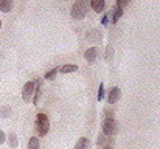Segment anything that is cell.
<instances>
[{"mask_svg": "<svg viewBox=\"0 0 160 149\" xmlns=\"http://www.w3.org/2000/svg\"><path fill=\"white\" fill-rule=\"evenodd\" d=\"M118 134V123L117 120L112 117H104L103 120V135L104 137H112Z\"/></svg>", "mask_w": 160, "mask_h": 149, "instance_id": "obj_1", "label": "cell"}, {"mask_svg": "<svg viewBox=\"0 0 160 149\" xmlns=\"http://www.w3.org/2000/svg\"><path fill=\"white\" fill-rule=\"evenodd\" d=\"M36 131L41 137H45L50 131V121H48V117L45 113H38L36 117Z\"/></svg>", "mask_w": 160, "mask_h": 149, "instance_id": "obj_2", "label": "cell"}, {"mask_svg": "<svg viewBox=\"0 0 160 149\" xmlns=\"http://www.w3.org/2000/svg\"><path fill=\"white\" fill-rule=\"evenodd\" d=\"M86 11H87V3L84 0H78L72 6V17L76 20H81L86 17Z\"/></svg>", "mask_w": 160, "mask_h": 149, "instance_id": "obj_3", "label": "cell"}, {"mask_svg": "<svg viewBox=\"0 0 160 149\" xmlns=\"http://www.w3.org/2000/svg\"><path fill=\"white\" fill-rule=\"evenodd\" d=\"M34 92H36V81H28L25 86H23V90H22V98L25 102H31L34 98Z\"/></svg>", "mask_w": 160, "mask_h": 149, "instance_id": "obj_4", "label": "cell"}, {"mask_svg": "<svg viewBox=\"0 0 160 149\" xmlns=\"http://www.w3.org/2000/svg\"><path fill=\"white\" fill-rule=\"evenodd\" d=\"M120 98H121V90H120L118 87H112V89H110V92H109V95H107V101H109V104H115Z\"/></svg>", "mask_w": 160, "mask_h": 149, "instance_id": "obj_5", "label": "cell"}, {"mask_svg": "<svg viewBox=\"0 0 160 149\" xmlns=\"http://www.w3.org/2000/svg\"><path fill=\"white\" fill-rule=\"evenodd\" d=\"M97 56H98V50L95 48V47H90V48L86 50V53H84V57L92 64V62H95V59H97Z\"/></svg>", "mask_w": 160, "mask_h": 149, "instance_id": "obj_6", "label": "cell"}, {"mask_svg": "<svg viewBox=\"0 0 160 149\" xmlns=\"http://www.w3.org/2000/svg\"><path fill=\"white\" fill-rule=\"evenodd\" d=\"M90 6H92V9L95 12H103V9L106 8V2L104 0H92Z\"/></svg>", "mask_w": 160, "mask_h": 149, "instance_id": "obj_7", "label": "cell"}, {"mask_svg": "<svg viewBox=\"0 0 160 149\" xmlns=\"http://www.w3.org/2000/svg\"><path fill=\"white\" fill-rule=\"evenodd\" d=\"M101 37H103V34H101L100 30H90V31L87 33V39H89L90 42H100Z\"/></svg>", "mask_w": 160, "mask_h": 149, "instance_id": "obj_8", "label": "cell"}, {"mask_svg": "<svg viewBox=\"0 0 160 149\" xmlns=\"http://www.w3.org/2000/svg\"><path fill=\"white\" fill-rule=\"evenodd\" d=\"M12 6H14L12 0H0V11L2 12H9L12 9Z\"/></svg>", "mask_w": 160, "mask_h": 149, "instance_id": "obj_9", "label": "cell"}, {"mask_svg": "<svg viewBox=\"0 0 160 149\" xmlns=\"http://www.w3.org/2000/svg\"><path fill=\"white\" fill-rule=\"evenodd\" d=\"M41 95H42V82L41 81H36V92H34V98H33V104L34 106L39 102Z\"/></svg>", "mask_w": 160, "mask_h": 149, "instance_id": "obj_10", "label": "cell"}, {"mask_svg": "<svg viewBox=\"0 0 160 149\" xmlns=\"http://www.w3.org/2000/svg\"><path fill=\"white\" fill-rule=\"evenodd\" d=\"M8 143H9V148H11V149H16V148H17V145H19V140H17V135H16L14 132H11V134L8 135Z\"/></svg>", "mask_w": 160, "mask_h": 149, "instance_id": "obj_11", "label": "cell"}, {"mask_svg": "<svg viewBox=\"0 0 160 149\" xmlns=\"http://www.w3.org/2000/svg\"><path fill=\"white\" fill-rule=\"evenodd\" d=\"M87 148H89V140L86 137H81L76 142V145H75V149H87Z\"/></svg>", "mask_w": 160, "mask_h": 149, "instance_id": "obj_12", "label": "cell"}, {"mask_svg": "<svg viewBox=\"0 0 160 149\" xmlns=\"http://www.w3.org/2000/svg\"><path fill=\"white\" fill-rule=\"evenodd\" d=\"M76 70H78V67L75 64H65V65H62L59 68L61 73H70V72H76Z\"/></svg>", "mask_w": 160, "mask_h": 149, "instance_id": "obj_13", "label": "cell"}, {"mask_svg": "<svg viewBox=\"0 0 160 149\" xmlns=\"http://www.w3.org/2000/svg\"><path fill=\"white\" fill-rule=\"evenodd\" d=\"M112 12H113V16H112V22L115 23V22H118V19L123 16V8H118V6H115Z\"/></svg>", "mask_w": 160, "mask_h": 149, "instance_id": "obj_14", "label": "cell"}, {"mask_svg": "<svg viewBox=\"0 0 160 149\" xmlns=\"http://www.w3.org/2000/svg\"><path fill=\"white\" fill-rule=\"evenodd\" d=\"M39 148H41V145H39L38 137H30V140H28V149H39Z\"/></svg>", "mask_w": 160, "mask_h": 149, "instance_id": "obj_15", "label": "cell"}, {"mask_svg": "<svg viewBox=\"0 0 160 149\" xmlns=\"http://www.w3.org/2000/svg\"><path fill=\"white\" fill-rule=\"evenodd\" d=\"M56 73H58V68H53V70H50V72H47V73L44 75V78H45V79H54V76H56Z\"/></svg>", "mask_w": 160, "mask_h": 149, "instance_id": "obj_16", "label": "cell"}, {"mask_svg": "<svg viewBox=\"0 0 160 149\" xmlns=\"http://www.w3.org/2000/svg\"><path fill=\"white\" fill-rule=\"evenodd\" d=\"M103 98H104V84L101 82L98 89V101H103Z\"/></svg>", "mask_w": 160, "mask_h": 149, "instance_id": "obj_17", "label": "cell"}, {"mask_svg": "<svg viewBox=\"0 0 160 149\" xmlns=\"http://www.w3.org/2000/svg\"><path fill=\"white\" fill-rule=\"evenodd\" d=\"M0 110H2V112H0V117H3V118H5V117H9V110H11L9 107H2Z\"/></svg>", "mask_w": 160, "mask_h": 149, "instance_id": "obj_18", "label": "cell"}, {"mask_svg": "<svg viewBox=\"0 0 160 149\" xmlns=\"http://www.w3.org/2000/svg\"><path fill=\"white\" fill-rule=\"evenodd\" d=\"M112 53H113V48H112V47L109 45V47L106 48V53H104V57H106V59H112Z\"/></svg>", "mask_w": 160, "mask_h": 149, "instance_id": "obj_19", "label": "cell"}, {"mask_svg": "<svg viewBox=\"0 0 160 149\" xmlns=\"http://www.w3.org/2000/svg\"><path fill=\"white\" fill-rule=\"evenodd\" d=\"M104 143H106V137H104V135H101V137H100V140H98V145L104 148V146H106Z\"/></svg>", "mask_w": 160, "mask_h": 149, "instance_id": "obj_20", "label": "cell"}, {"mask_svg": "<svg viewBox=\"0 0 160 149\" xmlns=\"http://www.w3.org/2000/svg\"><path fill=\"white\" fill-rule=\"evenodd\" d=\"M5 140H6V135H5V132L0 129V145H3V143H5Z\"/></svg>", "mask_w": 160, "mask_h": 149, "instance_id": "obj_21", "label": "cell"}, {"mask_svg": "<svg viewBox=\"0 0 160 149\" xmlns=\"http://www.w3.org/2000/svg\"><path fill=\"white\" fill-rule=\"evenodd\" d=\"M126 5H128V0H123V2H117V5H115V6L123 8V6H126Z\"/></svg>", "mask_w": 160, "mask_h": 149, "instance_id": "obj_22", "label": "cell"}, {"mask_svg": "<svg viewBox=\"0 0 160 149\" xmlns=\"http://www.w3.org/2000/svg\"><path fill=\"white\" fill-rule=\"evenodd\" d=\"M101 23L107 27V23H109V17H107V16H103V19H101Z\"/></svg>", "mask_w": 160, "mask_h": 149, "instance_id": "obj_23", "label": "cell"}, {"mask_svg": "<svg viewBox=\"0 0 160 149\" xmlns=\"http://www.w3.org/2000/svg\"><path fill=\"white\" fill-rule=\"evenodd\" d=\"M103 149H113V148H112L110 145H106V146H104V148H103Z\"/></svg>", "mask_w": 160, "mask_h": 149, "instance_id": "obj_24", "label": "cell"}, {"mask_svg": "<svg viewBox=\"0 0 160 149\" xmlns=\"http://www.w3.org/2000/svg\"><path fill=\"white\" fill-rule=\"evenodd\" d=\"M0 28H2V20H0Z\"/></svg>", "mask_w": 160, "mask_h": 149, "instance_id": "obj_25", "label": "cell"}]
</instances>
